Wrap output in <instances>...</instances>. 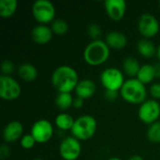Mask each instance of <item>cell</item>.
Here are the masks:
<instances>
[{"instance_id": "obj_1", "label": "cell", "mask_w": 160, "mask_h": 160, "mask_svg": "<svg viewBox=\"0 0 160 160\" xmlns=\"http://www.w3.org/2000/svg\"><path fill=\"white\" fill-rule=\"evenodd\" d=\"M79 82L77 71L69 66L56 68L52 75V83L58 93H70Z\"/></svg>"}, {"instance_id": "obj_2", "label": "cell", "mask_w": 160, "mask_h": 160, "mask_svg": "<svg viewBox=\"0 0 160 160\" xmlns=\"http://www.w3.org/2000/svg\"><path fill=\"white\" fill-rule=\"evenodd\" d=\"M110 57V47L101 39L92 40L84 49L83 58L90 66L104 64Z\"/></svg>"}, {"instance_id": "obj_3", "label": "cell", "mask_w": 160, "mask_h": 160, "mask_svg": "<svg viewBox=\"0 0 160 160\" xmlns=\"http://www.w3.org/2000/svg\"><path fill=\"white\" fill-rule=\"evenodd\" d=\"M120 95L124 100L132 104H142L146 100L147 91L143 83L138 79H128L120 89Z\"/></svg>"}, {"instance_id": "obj_4", "label": "cell", "mask_w": 160, "mask_h": 160, "mask_svg": "<svg viewBox=\"0 0 160 160\" xmlns=\"http://www.w3.org/2000/svg\"><path fill=\"white\" fill-rule=\"evenodd\" d=\"M97 120L91 115H82L77 118L71 128L74 138L79 141H87L91 139L97 131Z\"/></svg>"}, {"instance_id": "obj_5", "label": "cell", "mask_w": 160, "mask_h": 160, "mask_svg": "<svg viewBox=\"0 0 160 160\" xmlns=\"http://www.w3.org/2000/svg\"><path fill=\"white\" fill-rule=\"evenodd\" d=\"M32 13L40 24H47L54 20L55 8L49 0H37L32 6Z\"/></svg>"}, {"instance_id": "obj_6", "label": "cell", "mask_w": 160, "mask_h": 160, "mask_svg": "<svg viewBox=\"0 0 160 160\" xmlns=\"http://www.w3.org/2000/svg\"><path fill=\"white\" fill-rule=\"evenodd\" d=\"M100 82L106 90L118 91L125 83V78L122 71L116 68H109L102 71Z\"/></svg>"}, {"instance_id": "obj_7", "label": "cell", "mask_w": 160, "mask_h": 160, "mask_svg": "<svg viewBox=\"0 0 160 160\" xmlns=\"http://www.w3.org/2000/svg\"><path fill=\"white\" fill-rule=\"evenodd\" d=\"M138 116L142 122L148 125L158 122L160 116L159 103L156 99L145 100L139 108Z\"/></svg>"}, {"instance_id": "obj_8", "label": "cell", "mask_w": 160, "mask_h": 160, "mask_svg": "<svg viewBox=\"0 0 160 160\" xmlns=\"http://www.w3.org/2000/svg\"><path fill=\"white\" fill-rule=\"evenodd\" d=\"M22 89L19 82L10 76L2 75L0 77V97L4 100L12 101L21 95Z\"/></svg>"}, {"instance_id": "obj_9", "label": "cell", "mask_w": 160, "mask_h": 160, "mask_svg": "<svg viewBox=\"0 0 160 160\" xmlns=\"http://www.w3.org/2000/svg\"><path fill=\"white\" fill-rule=\"evenodd\" d=\"M159 22L151 13H143L138 22V29L140 34L145 38H150L158 35L159 32Z\"/></svg>"}, {"instance_id": "obj_10", "label": "cell", "mask_w": 160, "mask_h": 160, "mask_svg": "<svg viewBox=\"0 0 160 160\" xmlns=\"http://www.w3.org/2000/svg\"><path fill=\"white\" fill-rule=\"evenodd\" d=\"M82 153V145L74 137H68L59 146V154L64 160H76Z\"/></svg>"}, {"instance_id": "obj_11", "label": "cell", "mask_w": 160, "mask_h": 160, "mask_svg": "<svg viewBox=\"0 0 160 160\" xmlns=\"http://www.w3.org/2000/svg\"><path fill=\"white\" fill-rule=\"evenodd\" d=\"M38 143H45L49 142L53 134V128L50 121L45 119L38 120L34 123L30 133Z\"/></svg>"}, {"instance_id": "obj_12", "label": "cell", "mask_w": 160, "mask_h": 160, "mask_svg": "<svg viewBox=\"0 0 160 160\" xmlns=\"http://www.w3.org/2000/svg\"><path fill=\"white\" fill-rule=\"evenodd\" d=\"M104 7L108 16L113 21L123 19L127 11V2L125 0H106Z\"/></svg>"}, {"instance_id": "obj_13", "label": "cell", "mask_w": 160, "mask_h": 160, "mask_svg": "<svg viewBox=\"0 0 160 160\" xmlns=\"http://www.w3.org/2000/svg\"><path fill=\"white\" fill-rule=\"evenodd\" d=\"M23 132V127L19 121L9 122L3 130V138L6 142H14L15 141L22 139Z\"/></svg>"}, {"instance_id": "obj_14", "label": "cell", "mask_w": 160, "mask_h": 160, "mask_svg": "<svg viewBox=\"0 0 160 160\" xmlns=\"http://www.w3.org/2000/svg\"><path fill=\"white\" fill-rule=\"evenodd\" d=\"M52 31L51 27L46 24H38L31 31V37L34 42L43 45L50 42L52 38Z\"/></svg>"}, {"instance_id": "obj_15", "label": "cell", "mask_w": 160, "mask_h": 160, "mask_svg": "<svg viewBox=\"0 0 160 160\" xmlns=\"http://www.w3.org/2000/svg\"><path fill=\"white\" fill-rule=\"evenodd\" d=\"M96 83L89 79H84L82 81H79L76 88H75V92L77 97L84 99H88L90 98H92L94 96V94L96 93Z\"/></svg>"}, {"instance_id": "obj_16", "label": "cell", "mask_w": 160, "mask_h": 160, "mask_svg": "<svg viewBox=\"0 0 160 160\" xmlns=\"http://www.w3.org/2000/svg\"><path fill=\"white\" fill-rule=\"evenodd\" d=\"M107 45L110 47V49L114 50H120L127 46L128 43V38L125 34L118 32V31H111L106 36V41Z\"/></svg>"}, {"instance_id": "obj_17", "label": "cell", "mask_w": 160, "mask_h": 160, "mask_svg": "<svg viewBox=\"0 0 160 160\" xmlns=\"http://www.w3.org/2000/svg\"><path fill=\"white\" fill-rule=\"evenodd\" d=\"M137 49L139 53L146 58L154 56L158 51L154 42L148 38H142L137 44Z\"/></svg>"}, {"instance_id": "obj_18", "label": "cell", "mask_w": 160, "mask_h": 160, "mask_svg": "<svg viewBox=\"0 0 160 160\" xmlns=\"http://www.w3.org/2000/svg\"><path fill=\"white\" fill-rule=\"evenodd\" d=\"M18 74L20 78L25 82H33L38 77V70L32 64H22L18 68Z\"/></svg>"}, {"instance_id": "obj_19", "label": "cell", "mask_w": 160, "mask_h": 160, "mask_svg": "<svg viewBox=\"0 0 160 160\" xmlns=\"http://www.w3.org/2000/svg\"><path fill=\"white\" fill-rule=\"evenodd\" d=\"M155 78H156V74H155L154 65H149V64L142 65L136 77V79H138L144 85L153 82Z\"/></svg>"}, {"instance_id": "obj_20", "label": "cell", "mask_w": 160, "mask_h": 160, "mask_svg": "<svg viewBox=\"0 0 160 160\" xmlns=\"http://www.w3.org/2000/svg\"><path fill=\"white\" fill-rule=\"evenodd\" d=\"M18 8L17 0H1L0 1V17L10 18L14 15Z\"/></svg>"}, {"instance_id": "obj_21", "label": "cell", "mask_w": 160, "mask_h": 160, "mask_svg": "<svg viewBox=\"0 0 160 160\" xmlns=\"http://www.w3.org/2000/svg\"><path fill=\"white\" fill-rule=\"evenodd\" d=\"M141 67L142 66H140L139 62L134 57H127L123 62V68L125 73L130 77V79L137 77Z\"/></svg>"}, {"instance_id": "obj_22", "label": "cell", "mask_w": 160, "mask_h": 160, "mask_svg": "<svg viewBox=\"0 0 160 160\" xmlns=\"http://www.w3.org/2000/svg\"><path fill=\"white\" fill-rule=\"evenodd\" d=\"M75 120L68 113H60L55 118V126L64 131L71 130Z\"/></svg>"}, {"instance_id": "obj_23", "label": "cell", "mask_w": 160, "mask_h": 160, "mask_svg": "<svg viewBox=\"0 0 160 160\" xmlns=\"http://www.w3.org/2000/svg\"><path fill=\"white\" fill-rule=\"evenodd\" d=\"M73 100L74 98L70 93H58L55 99V104L59 110L66 111L73 106Z\"/></svg>"}, {"instance_id": "obj_24", "label": "cell", "mask_w": 160, "mask_h": 160, "mask_svg": "<svg viewBox=\"0 0 160 160\" xmlns=\"http://www.w3.org/2000/svg\"><path fill=\"white\" fill-rule=\"evenodd\" d=\"M51 29L56 35H65L68 31V24L63 19H55L51 24Z\"/></svg>"}, {"instance_id": "obj_25", "label": "cell", "mask_w": 160, "mask_h": 160, "mask_svg": "<svg viewBox=\"0 0 160 160\" xmlns=\"http://www.w3.org/2000/svg\"><path fill=\"white\" fill-rule=\"evenodd\" d=\"M147 138L153 143L160 142V122L158 121L152 125L147 130Z\"/></svg>"}, {"instance_id": "obj_26", "label": "cell", "mask_w": 160, "mask_h": 160, "mask_svg": "<svg viewBox=\"0 0 160 160\" xmlns=\"http://www.w3.org/2000/svg\"><path fill=\"white\" fill-rule=\"evenodd\" d=\"M87 34L93 40H98L101 37V27L98 23H91L87 27Z\"/></svg>"}, {"instance_id": "obj_27", "label": "cell", "mask_w": 160, "mask_h": 160, "mask_svg": "<svg viewBox=\"0 0 160 160\" xmlns=\"http://www.w3.org/2000/svg\"><path fill=\"white\" fill-rule=\"evenodd\" d=\"M36 143L37 142L31 134H26L21 139V146L24 149H31Z\"/></svg>"}, {"instance_id": "obj_28", "label": "cell", "mask_w": 160, "mask_h": 160, "mask_svg": "<svg viewBox=\"0 0 160 160\" xmlns=\"http://www.w3.org/2000/svg\"><path fill=\"white\" fill-rule=\"evenodd\" d=\"M1 70L3 75L6 76H9V74H11L14 71V65L10 60H4L1 64Z\"/></svg>"}, {"instance_id": "obj_29", "label": "cell", "mask_w": 160, "mask_h": 160, "mask_svg": "<svg viewBox=\"0 0 160 160\" xmlns=\"http://www.w3.org/2000/svg\"><path fill=\"white\" fill-rule=\"evenodd\" d=\"M150 95L154 99H160V83H154L150 87Z\"/></svg>"}, {"instance_id": "obj_30", "label": "cell", "mask_w": 160, "mask_h": 160, "mask_svg": "<svg viewBox=\"0 0 160 160\" xmlns=\"http://www.w3.org/2000/svg\"><path fill=\"white\" fill-rule=\"evenodd\" d=\"M104 97L107 100L112 101L115 100L118 98V91H112V90H106L104 93Z\"/></svg>"}, {"instance_id": "obj_31", "label": "cell", "mask_w": 160, "mask_h": 160, "mask_svg": "<svg viewBox=\"0 0 160 160\" xmlns=\"http://www.w3.org/2000/svg\"><path fill=\"white\" fill-rule=\"evenodd\" d=\"M9 156V148L7 145H2L0 148V158L2 159L8 158Z\"/></svg>"}, {"instance_id": "obj_32", "label": "cell", "mask_w": 160, "mask_h": 160, "mask_svg": "<svg viewBox=\"0 0 160 160\" xmlns=\"http://www.w3.org/2000/svg\"><path fill=\"white\" fill-rule=\"evenodd\" d=\"M83 102H84V100L82 98H81L79 97H76L74 98V100H73V107L76 108V109H80V108L82 107Z\"/></svg>"}, {"instance_id": "obj_33", "label": "cell", "mask_w": 160, "mask_h": 160, "mask_svg": "<svg viewBox=\"0 0 160 160\" xmlns=\"http://www.w3.org/2000/svg\"><path fill=\"white\" fill-rule=\"evenodd\" d=\"M154 68H155V74H156V78L160 79V62L157 63L154 65Z\"/></svg>"}, {"instance_id": "obj_34", "label": "cell", "mask_w": 160, "mask_h": 160, "mask_svg": "<svg viewBox=\"0 0 160 160\" xmlns=\"http://www.w3.org/2000/svg\"><path fill=\"white\" fill-rule=\"evenodd\" d=\"M128 160H144L141 156H139V155H135V156H132Z\"/></svg>"}, {"instance_id": "obj_35", "label": "cell", "mask_w": 160, "mask_h": 160, "mask_svg": "<svg viewBox=\"0 0 160 160\" xmlns=\"http://www.w3.org/2000/svg\"><path fill=\"white\" fill-rule=\"evenodd\" d=\"M157 55H158V60H159V62H160V45L158 46V51H157Z\"/></svg>"}, {"instance_id": "obj_36", "label": "cell", "mask_w": 160, "mask_h": 160, "mask_svg": "<svg viewBox=\"0 0 160 160\" xmlns=\"http://www.w3.org/2000/svg\"><path fill=\"white\" fill-rule=\"evenodd\" d=\"M108 160H122V159H120V158H109Z\"/></svg>"}, {"instance_id": "obj_37", "label": "cell", "mask_w": 160, "mask_h": 160, "mask_svg": "<svg viewBox=\"0 0 160 160\" xmlns=\"http://www.w3.org/2000/svg\"><path fill=\"white\" fill-rule=\"evenodd\" d=\"M35 160H42V159H39V158H38V159H35Z\"/></svg>"}, {"instance_id": "obj_38", "label": "cell", "mask_w": 160, "mask_h": 160, "mask_svg": "<svg viewBox=\"0 0 160 160\" xmlns=\"http://www.w3.org/2000/svg\"><path fill=\"white\" fill-rule=\"evenodd\" d=\"M159 7H160V1H159Z\"/></svg>"}]
</instances>
